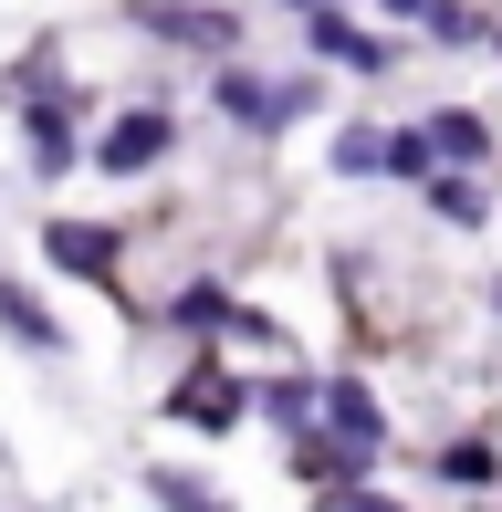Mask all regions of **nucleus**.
Segmentation results:
<instances>
[{
	"mask_svg": "<svg viewBox=\"0 0 502 512\" xmlns=\"http://www.w3.org/2000/svg\"><path fill=\"white\" fill-rule=\"evenodd\" d=\"M293 439H304V450H293V471H304V492H325V481H356V471H367V450H346V439H314V429H293Z\"/></svg>",
	"mask_w": 502,
	"mask_h": 512,
	"instance_id": "9d476101",
	"label": "nucleus"
},
{
	"mask_svg": "<svg viewBox=\"0 0 502 512\" xmlns=\"http://www.w3.org/2000/svg\"><path fill=\"white\" fill-rule=\"evenodd\" d=\"M147 32L189 42V53H231V42H241V21H231V11H199V0H147Z\"/></svg>",
	"mask_w": 502,
	"mask_h": 512,
	"instance_id": "423d86ee",
	"label": "nucleus"
},
{
	"mask_svg": "<svg viewBox=\"0 0 502 512\" xmlns=\"http://www.w3.org/2000/svg\"><path fill=\"white\" fill-rule=\"evenodd\" d=\"M304 11H314V0H304Z\"/></svg>",
	"mask_w": 502,
	"mask_h": 512,
	"instance_id": "5701e85b",
	"label": "nucleus"
},
{
	"mask_svg": "<svg viewBox=\"0 0 502 512\" xmlns=\"http://www.w3.org/2000/svg\"><path fill=\"white\" fill-rule=\"evenodd\" d=\"M168 147H178V126H168L157 105H136L126 126H105V136H95V168H105V178H136V168H157Z\"/></svg>",
	"mask_w": 502,
	"mask_h": 512,
	"instance_id": "f03ea898",
	"label": "nucleus"
},
{
	"mask_svg": "<svg viewBox=\"0 0 502 512\" xmlns=\"http://www.w3.org/2000/svg\"><path fill=\"white\" fill-rule=\"evenodd\" d=\"M387 11H398V21H419V11H429V0H387Z\"/></svg>",
	"mask_w": 502,
	"mask_h": 512,
	"instance_id": "412c9836",
	"label": "nucleus"
},
{
	"mask_svg": "<svg viewBox=\"0 0 502 512\" xmlns=\"http://www.w3.org/2000/svg\"><path fill=\"white\" fill-rule=\"evenodd\" d=\"M42 251H53L74 283H116V262H126V241L105 220H42Z\"/></svg>",
	"mask_w": 502,
	"mask_h": 512,
	"instance_id": "f257e3e1",
	"label": "nucleus"
},
{
	"mask_svg": "<svg viewBox=\"0 0 502 512\" xmlns=\"http://www.w3.org/2000/svg\"><path fill=\"white\" fill-rule=\"evenodd\" d=\"M419 189H429V209H440V220H450V230H471V220H482V189H471V178H461V168H429V178H419Z\"/></svg>",
	"mask_w": 502,
	"mask_h": 512,
	"instance_id": "ddd939ff",
	"label": "nucleus"
},
{
	"mask_svg": "<svg viewBox=\"0 0 502 512\" xmlns=\"http://www.w3.org/2000/svg\"><path fill=\"white\" fill-rule=\"evenodd\" d=\"M419 32H429V42H482V21H471L461 0H429V11H419Z\"/></svg>",
	"mask_w": 502,
	"mask_h": 512,
	"instance_id": "6ab92c4d",
	"label": "nucleus"
},
{
	"mask_svg": "<svg viewBox=\"0 0 502 512\" xmlns=\"http://www.w3.org/2000/svg\"><path fill=\"white\" fill-rule=\"evenodd\" d=\"M314 53H325V63H346V74H387V63H398L377 32H356V21H335V11H314Z\"/></svg>",
	"mask_w": 502,
	"mask_h": 512,
	"instance_id": "6e6552de",
	"label": "nucleus"
},
{
	"mask_svg": "<svg viewBox=\"0 0 502 512\" xmlns=\"http://www.w3.org/2000/svg\"><path fill=\"white\" fill-rule=\"evenodd\" d=\"M210 335H231L241 356H262V366H293V335H283V324H272V314H241V304H231V314L210 324Z\"/></svg>",
	"mask_w": 502,
	"mask_h": 512,
	"instance_id": "9b49d317",
	"label": "nucleus"
},
{
	"mask_svg": "<svg viewBox=\"0 0 502 512\" xmlns=\"http://www.w3.org/2000/svg\"><path fill=\"white\" fill-rule=\"evenodd\" d=\"M147 492H157V512H220V502H210V492H199V481H189V471H157V481H147Z\"/></svg>",
	"mask_w": 502,
	"mask_h": 512,
	"instance_id": "aec40b11",
	"label": "nucleus"
},
{
	"mask_svg": "<svg viewBox=\"0 0 502 512\" xmlns=\"http://www.w3.org/2000/svg\"><path fill=\"white\" fill-rule=\"evenodd\" d=\"M21 105H32V126H21V136H32V168H42V178H63V168L84 157V147H74V115H63L53 95H21Z\"/></svg>",
	"mask_w": 502,
	"mask_h": 512,
	"instance_id": "1a4fd4ad",
	"label": "nucleus"
},
{
	"mask_svg": "<svg viewBox=\"0 0 502 512\" xmlns=\"http://www.w3.org/2000/svg\"><path fill=\"white\" fill-rule=\"evenodd\" d=\"M314 418H325V429L335 439H346V450H387V418H377V398H367V387H356V377H335V387H314Z\"/></svg>",
	"mask_w": 502,
	"mask_h": 512,
	"instance_id": "39448f33",
	"label": "nucleus"
},
{
	"mask_svg": "<svg viewBox=\"0 0 502 512\" xmlns=\"http://www.w3.org/2000/svg\"><path fill=\"white\" fill-rule=\"evenodd\" d=\"M220 314H231V293H220V283H178V293H168V324H189V335H210Z\"/></svg>",
	"mask_w": 502,
	"mask_h": 512,
	"instance_id": "2eb2a0df",
	"label": "nucleus"
},
{
	"mask_svg": "<svg viewBox=\"0 0 502 512\" xmlns=\"http://www.w3.org/2000/svg\"><path fill=\"white\" fill-rule=\"evenodd\" d=\"M335 168H346V178H377L387 168V126H346V136H335Z\"/></svg>",
	"mask_w": 502,
	"mask_h": 512,
	"instance_id": "f3484780",
	"label": "nucleus"
},
{
	"mask_svg": "<svg viewBox=\"0 0 502 512\" xmlns=\"http://www.w3.org/2000/svg\"><path fill=\"white\" fill-rule=\"evenodd\" d=\"M0 324H11V335H32V345H42V356H53V345H63V324H53V314H42V304H32V293H21V283H0Z\"/></svg>",
	"mask_w": 502,
	"mask_h": 512,
	"instance_id": "4468645a",
	"label": "nucleus"
},
{
	"mask_svg": "<svg viewBox=\"0 0 502 512\" xmlns=\"http://www.w3.org/2000/svg\"><path fill=\"white\" fill-rule=\"evenodd\" d=\"M440 481H450V492H492V481H502L492 439H450V450H440Z\"/></svg>",
	"mask_w": 502,
	"mask_h": 512,
	"instance_id": "f8f14e48",
	"label": "nucleus"
},
{
	"mask_svg": "<svg viewBox=\"0 0 502 512\" xmlns=\"http://www.w3.org/2000/svg\"><path fill=\"white\" fill-rule=\"evenodd\" d=\"M262 418H283V429H314V377H293V366H283V377L262 387Z\"/></svg>",
	"mask_w": 502,
	"mask_h": 512,
	"instance_id": "dca6fc26",
	"label": "nucleus"
},
{
	"mask_svg": "<svg viewBox=\"0 0 502 512\" xmlns=\"http://www.w3.org/2000/svg\"><path fill=\"white\" fill-rule=\"evenodd\" d=\"M241 387H231V366H220V356H199L189 366V377H178V418H189V429H241Z\"/></svg>",
	"mask_w": 502,
	"mask_h": 512,
	"instance_id": "7ed1b4c3",
	"label": "nucleus"
},
{
	"mask_svg": "<svg viewBox=\"0 0 502 512\" xmlns=\"http://www.w3.org/2000/svg\"><path fill=\"white\" fill-rule=\"evenodd\" d=\"M419 136H429V168H482V157H492V126L471 105H440Z\"/></svg>",
	"mask_w": 502,
	"mask_h": 512,
	"instance_id": "0eeeda50",
	"label": "nucleus"
},
{
	"mask_svg": "<svg viewBox=\"0 0 502 512\" xmlns=\"http://www.w3.org/2000/svg\"><path fill=\"white\" fill-rule=\"evenodd\" d=\"M492 53H502V32H492Z\"/></svg>",
	"mask_w": 502,
	"mask_h": 512,
	"instance_id": "4be33fe9",
	"label": "nucleus"
},
{
	"mask_svg": "<svg viewBox=\"0 0 502 512\" xmlns=\"http://www.w3.org/2000/svg\"><path fill=\"white\" fill-rule=\"evenodd\" d=\"M314 512H408V502L367 492V481H325V492H314Z\"/></svg>",
	"mask_w": 502,
	"mask_h": 512,
	"instance_id": "a211bd4d",
	"label": "nucleus"
},
{
	"mask_svg": "<svg viewBox=\"0 0 502 512\" xmlns=\"http://www.w3.org/2000/svg\"><path fill=\"white\" fill-rule=\"evenodd\" d=\"M220 115H231V126H293V115H304V84H262V74H220Z\"/></svg>",
	"mask_w": 502,
	"mask_h": 512,
	"instance_id": "20e7f679",
	"label": "nucleus"
}]
</instances>
